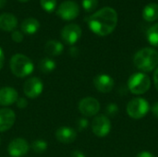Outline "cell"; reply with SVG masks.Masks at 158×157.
Here are the masks:
<instances>
[{"mask_svg": "<svg viewBox=\"0 0 158 157\" xmlns=\"http://www.w3.org/2000/svg\"><path fill=\"white\" fill-rule=\"evenodd\" d=\"M87 22L94 33L98 36H106L117 27L118 13L114 8L106 6L91 15Z\"/></svg>", "mask_w": 158, "mask_h": 157, "instance_id": "1", "label": "cell"}, {"mask_svg": "<svg viewBox=\"0 0 158 157\" xmlns=\"http://www.w3.org/2000/svg\"><path fill=\"white\" fill-rule=\"evenodd\" d=\"M133 63L141 71L150 72L157 67L158 52L151 47L143 48L135 54Z\"/></svg>", "mask_w": 158, "mask_h": 157, "instance_id": "2", "label": "cell"}, {"mask_svg": "<svg viewBox=\"0 0 158 157\" xmlns=\"http://www.w3.org/2000/svg\"><path fill=\"white\" fill-rule=\"evenodd\" d=\"M10 69L13 75L18 78H25L31 75L34 69L32 61L25 55L16 54L14 55L9 62Z\"/></svg>", "mask_w": 158, "mask_h": 157, "instance_id": "3", "label": "cell"}, {"mask_svg": "<svg viewBox=\"0 0 158 157\" xmlns=\"http://www.w3.org/2000/svg\"><path fill=\"white\" fill-rule=\"evenodd\" d=\"M151 87V80L144 73L138 72L132 74L128 80V88L133 94H143L148 92Z\"/></svg>", "mask_w": 158, "mask_h": 157, "instance_id": "4", "label": "cell"}, {"mask_svg": "<svg viewBox=\"0 0 158 157\" xmlns=\"http://www.w3.org/2000/svg\"><path fill=\"white\" fill-rule=\"evenodd\" d=\"M150 110L149 103L142 97H136L131 100L127 105V114L133 119L144 118Z\"/></svg>", "mask_w": 158, "mask_h": 157, "instance_id": "5", "label": "cell"}, {"mask_svg": "<svg viewBox=\"0 0 158 157\" xmlns=\"http://www.w3.org/2000/svg\"><path fill=\"white\" fill-rule=\"evenodd\" d=\"M80 14V6L74 1H64L62 2L57 10L56 15L64 20H72L76 19Z\"/></svg>", "mask_w": 158, "mask_h": 157, "instance_id": "6", "label": "cell"}, {"mask_svg": "<svg viewBox=\"0 0 158 157\" xmlns=\"http://www.w3.org/2000/svg\"><path fill=\"white\" fill-rule=\"evenodd\" d=\"M92 130L97 137L103 138L109 134L111 130V122L105 115L96 116L92 122Z\"/></svg>", "mask_w": 158, "mask_h": 157, "instance_id": "7", "label": "cell"}, {"mask_svg": "<svg viewBox=\"0 0 158 157\" xmlns=\"http://www.w3.org/2000/svg\"><path fill=\"white\" fill-rule=\"evenodd\" d=\"M44 90V83L41 79L32 77L28 79L23 84V93L30 99L37 98Z\"/></svg>", "mask_w": 158, "mask_h": 157, "instance_id": "8", "label": "cell"}, {"mask_svg": "<svg viewBox=\"0 0 158 157\" xmlns=\"http://www.w3.org/2000/svg\"><path fill=\"white\" fill-rule=\"evenodd\" d=\"M81 29L78 24L70 23L66 25L61 31L62 40L69 45L75 44L81 37Z\"/></svg>", "mask_w": 158, "mask_h": 157, "instance_id": "9", "label": "cell"}, {"mask_svg": "<svg viewBox=\"0 0 158 157\" xmlns=\"http://www.w3.org/2000/svg\"><path fill=\"white\" fill-rule=\"evenodd\" d=\"M100 110V104L98 100L94 97H85L79 103V111L85 117H94L98 114Z\"/></svg>", "mask_w": 158, "mask_h": 157, "instance_id": "10", "label": "cell"}, {"mask_svg": "<svg viewBox=\"0 0 158 157\" xmlns=\"http://www.w3.org/2000/svg\"><path fill=\"white\" fill-rule=\"evenodd\" d=\"M30 150V145L25 139L17 138L12 140L8 146L7 152L11 157H22L24 156Z\"/></svg>", "mask_w": 158, "mask_h": 157, "instance_id": "11", "label": "cell"}, {"mask_svg": "<svg viewBox=\"0 0 158 157\" xmlns=\"http://www.w3.org/2000/svg\"><path fill=\"white\" fill-rule=\"evenodd\" d=\"M94 85L98 92L107 93L113 90L115 81L114 79L107 74H98L94 79Z\"/></svg>", "mask_w": 158, "mask_h": 157, "instance_id": "12", "label": "cell"}, {"mask_svg": "<svg viewBox=\"0 0 158 157\" xmlns=\"http://www.w3.org/2000/svg\"><path fill=\"white\" fill-rule=\"evenodd\" d=\"M16 121V115L10 108L0 109V132L10 130Z\"/></svg>", "mask_w": 158, "mask_h": 157, "instance_id": "13", "label": "cell"}, {"mask_svg": "<svg viewBox=\"0 0 158 157\" xmlns=\"http://www.w3.org/2000/svg\"><path fill=\"white\" fill-rule=\"evenodd\" d=\"M56 138L60 143H72L77 139V132L69 127H60L56 131Z\"/></svg>", "mask_w": 158, "mask_h": 157, "instance_id": "14", "label": "cell"}, {"mask_svg": "<svg viewBox=\"0 0 158 157\" xmlns=\"http://www.w3.org/2000/svg\"><path fill=\"white\" fill-rule=\"evenodd\" d=\"M19 93L12 87H3L0 89V105L9 106L17 102Z\"/></svg>", "mask_w": 158, "mask_h": 157, "instance_id": "15", "label": "cell"}, {"mask_svg": "<svg viewBox=\"0 0 158 157\" xmlns=\"http://www.w3.org/2000/svg\"><path fill=\"white\" fill-rule=\"evenodd\" d=\"M18 25L17 18L10 13L0 15V29L4 31H13Z\"/></svg>", "mask_w": 158, "mask_h": 157, "instance_id": "16", "label": "cell"}, {"mask_svg": "<svg viewBox=\"0 0 158 157\" xmlns=\"http://www.w3.org/2000/svg\"><path fill=\"white\" fill-rule=\"evenodd\" d=\"M40 28V22L34 18H27L20 24L21 32L24 34L31 35L38 31Z\"/></svg>", "mask_w": 158, "mask_h": 157, "instance_id": "17", "label": "cell"}, {"mask_svg": "<svg viewBox=\"0 0 158 157\" xmlns=\"http://www.w3.org/2000/svg\"><path fill=\"white\" fill-rule=\"evenodd\" d=\"M64 51V45L56 41V40H50L46 42L44 44V52L51 56H57L61 55Z\"/></svg>", "mask_w": 158, "mask_h": 157, "instance_id": "18", "label": "cell"}, {"mask_svg": "<svg viewBox=\"0 0 158 157\" xmlns=\"http://www.w3.org/2000/svg\"><path fill=\"white\" fill-rule=\"evenodd\" d=\"M143 18L148 22L155 21L158 19V4L150 3L143 9Z\"/></svg>", "mask_w": 158, "mask_h": 157, "instance_id": "19", "label": "cell"}, {"mask_svg": "<svg viewBox=\"0 0 158 157\" xmlns=\"http://www.w3.org/2000/svg\"><path fill=\"white\" fill-rule=\"evenodd\" d=\"M56 62L49 57H44L38 63L39 70L43 73H45V74L51 73L52 71H54L56 69Z\"/></svg>", "mask_w": 158, "mask_h": 157, "instance_id": "20", "label": "cell"}, {"mask_svg": "<svg viewBox=\"0 0 158 157\" xmlns=\"http://www.w3.org/2000/svg\"><path fill=\"white\" fill-rule=\"evenodd\" d=\"M146 37L150 44L158 47V23L152 25L148 29L146 32Z\"/></svg>", "mask_w": 158, "mask_h": 157, "instance_id": "21", "label": "cell"}, {"mask_svg": "<svg viewBox=\"0 0 158 157\" xmlns=\"http://www.w3.org/2000/svg\"><path fill=\"white\" fill-rule=\"evenodd\" d=\"M31 147V149H32V151L34 153L42 154V153H44L47 150L48 144L44 140H35V141L32 142Z\"/></svg>", "mask_w": 158, "mask_h": 157, "instance_id": "22", "label": "cell"}, {"mask_svg": "<svg viewBox=\"0 0 158 157\" xmlns=\"http://www.w3.org/2000/svg\"><path fill=\"white\" fill-rule=\"evenodd\" d=\"M40 4L44 10L51 13L56 6V0H40Z\"/></svg>", "mask_w": 158, "mask_h": 157, "instance_id": "23", "label": "cell"}, {"mask_svg": "<svg viewBox=\"0 0 158 157\" xmlns=\"http://www.w3.org/2000/svg\"><path fill=\"white\" fill-rule=\"evenodd\" d=\"M82 7L87 12L94 11L98 6V0H82L81 1Z\"/></svg>", "mask_w": 158, "mask_h": 157, "instance_id": "24", "label": "cell"}, {"mask_svg": "<svg viewBox=\"0 0 158 157\" xmlns=\"http://www.w3.org/2000/svg\"><path fill=\"white\" fill-rule=\"evenodd\" d=\"M106 110L107 115H109V116H111V117H114V116L118 115V106L117 104L111 103V104H109V105L106 106Z\"/></svg>", "mask_w": 158, "mask_h": 157, "instance_id": "25", "label": "cell"}, {"mask_svg": "<svg viewBox=\"0 0 158 157\" xmlns=\"http://www.w3.org/2000/svg\"><path fill=\"white\" fill-rule=\"evenodd\" d=\"M11 38L15 43H21L23 41V33L19 31H13L11 33Z\"/></svg>", "mask_w": 158, "mask_h": 157, "instance_id": "26", "label": "cell"}, {"mask_svg": "<svg viewBox=\"0 0 158 157\" xmlns=\"http://www.w3.org/2000/svg\"><path fill=\"white\" fill-rule=\"evenodd\" d=\"M89 125V122L86 118H79L78 121H77V127L79 129V130H83L85 129H87Z\"/></svg>", "mask_w": 158, "mask_h": 157, "instance_id": "27", "label": "cell"}, {"mask_svg": "<svg viewBox=\"0 0 158 157\" xmlns=\"http://www.w3.org/2000/svg\"><path fill=\"white\" fill-rule=\"evenodd\" d=\"M16 105H17V106H18L19 108L23 109V108L27 107L28 102H27V100H26L24 97H19L18 100H17V102H16Z\"/></svg>", "mask_w": 158, "mask_h": 157, "instance_id": "28", "label": "cell"}, {"mask_svg": "<svg viewBox=\"0 0 158 157\" xmlns=\"http://www.w3.org/2000/svg\"><path fill=\"white\" fill-rule=\"evenodd\" d=\"M136 157H156L155 155H153L152 153H150V152H146V151H143V152H141V153H139Z\"/></svg>", "mask_w": 158, "mask_h": 157, "instance_id": "29", "label": "cell"}, {"mask_svg": "<svg viewBox=\"0 0 158 157\" xmlns=\"http://www.w3.org/2000/svg\"><path fill=\"white\" fill-rule=\"evenodd\" d=\"M70 157H85V155H84L82 152L76 150V151H73V152L71 153Z\"/></svg>", "mask_w": 158, "mask_h": 157, "instance_id": "30", "label": "cell"}, {"mask_svg": "<svg viewBox=\"0 0 158 157\" xmlns=\"http://www.w3.org/2000/svg\"><path fill=\"white\" fill-rule=\"evenodd\" d=\"M4 63H5V55H4V52H3L2 48L0 47V69H2V68L4 66Z\"/></svg>", "mask_w": 158, "mask_h": 157, "instance_id": "31", "label": "cell"}, {"mask_svg": "<svg viewBox=\"0 0 158 157\" xmlns=\"http://www.w3.org/2000/svg\"><path fill=\"white\" fill-rule=\"evenodd\" d=\"M152 112H153V114L158 118V102L155 103L153 105V106H152Z\"/></svg>", "mask_w": 158, "mask_h": 157, "instance_id": "32", "label": "cell"}, {"mask_svg": "<svg viewBox=\"0 0 158 157\" xmlns=\"http://www.w3.org/2000/svg\"><path fill=\"white\" fill-rule=\"evenodd\" d=\"M154 82H155V86L158 91V68H156L155 74H154Z\"/></svg>", "mask_w": 158, "mask_h": 157, "instance_id": "33", "label": "cell"}, {"mask_svg": "<svg viewBox=\"0 0 158 157\" xmlns=\"http://www.w3.org/2000/svg\"><path fill=\"white\" fill-rule=\"evenodd\" d=\"M6 4V0H0V9L3 8Z\"/></svg>", "mask_w": 158, "mask_h": 157, "instance_id": "34", "label": "cell"}, {"mask_svg": "<svg viewBox=\"0 0 158 157\" xmlns=\"http://www.w3.org/2000/svg\"><path fill=\"white\" fill-rule=\"evenodd\" d=\"M19 1H20V2H28L29 0H19Z\"/></svg>", "mask_w": 158, "mask_h": 157, "instance_id": "35", "label": "cell"}, {"mask_svg": "<svg viewBox=\"0 0 158 157\" xmlns=\"http://www.w3.org/2000/svg\"><path fill=\"white\" fill-rule=\"evenodd\" d=\"M0 142H1V139H0Z\"/></svg>", "mask_w": 158, "mask_h": 157, "instance_id": "36", "label": "cell"}]
</instances>
